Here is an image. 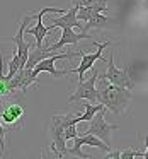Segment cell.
I'll list each match as a JSON object with an SVG mask.
<instances>
[{"label":"cell","instance_id":"6da1fadb","mask_svg":"<svg viewBox=\"0 0 148 159\" xmlns=\"http://www.w3.org/2000/svg\"><path fill=\"white\" fill-rule=\"evenodd\" d=\"M95 89L97 103H100L106 110L112 111V113H123L131 101V89L111 84L104 75H97Z\"/></svg>","mask_w":148,"mask_h":159},{"label":"cell","instance_id":"7a4b0ae2","mask_svg":"<svg viewBox=\"0 0 148 159\" xmlns=\"http://www.w3.org/2000/svg\"><path fill=\"white\" fill-rule=\"evenodd\" d=\"M70 123H80V118L73 113L68 115H53L49 123V137H51V151L56 157L66 156V140L63 137L65 127Z\"/></svg>","mask_w":148,"mask_h":159},{"label":"cell","instance_id":"3957f363","mask_svg":"<svg viewBox=\"0 0 148 159\" xmlns=\"http://www.w3.org/2000/svg\"><path fill=\"white\" fill-rule=\"evenodd\" d=\"M104 115H106V108H100V110L89 120L90 125H89V128L85 130V134L95 135L97 139H100V140L111 149V144H112V142H111V135H112L114 130L119 128V125H109L106 121V118H104Z\"/></svg>","mask_w":148,"mask_h":159},{"label":"cell","instance_id":"277c9868","mask_svg":"<svg viewBox=\"0 0 148 159\" xmlns=\"http://www.w3.org/2000/svg\"><path fill=\"white\" fill-rule=\"evenodd\" d=\"M48 12H53V14H63L65 11H63V9H58V7H43L38 14L32 12L31 16H32V19H36V26L26 28V31H27V34L34 36V46H41L43 43H44V39L48 38V34L53 31L51 26L46 28V26L43 24V17H44V14H48Z\"/></svg>","mask_w":148,"mask_h":159},{"label":"cell","instance_id":"5b68a950","mask_svg":"<svg viewBox=\"0 0 148 159\" xmlns=\"http://www.w3.org/2000/svg\"><path fill=\"white\" fill-rule=\"evenodd\" d=\"M90 77L89 79H83V80H78V86L77 89L73 91V94L70 96L68 99V104L75 103V101H80V99H85V101H90V103H97V89H95V80H97V75H99V70L97 69H90Z\"/></svg>","mask_w":148,"mask_h":159},{"label":"cell","instance_id":"8992f818","mask_svg":"<svg viewBox=\"0 0 148 159\" xmlns=\"http://www.w3.org/2000/svg\"><path fill=\"white\" fill-rule=\"evenodd\" d=\"M94 45H95L99 50H97L95 53H87V52H82V50H78V55L82 57V60H80L78 67H75V69L68 70V74H77V75H78V80H83V79H85L87 70L92 69L94 63H95L97 60H102V62H106V58H102V52L111 45V43H109V41H104V43H97V41H95Z\"/></svg>","mask_w":148,"mask_h":159},{"label":"cell","instance_id":"52a82bcc","mask_svg":"<svg viewBox=\"0 0 148 159\" xmlns=\"http://www.w3.org/2000/svg\"><path fill=\"white\" fill-rule=\"evenodd\" d=\"M78 55V52H68V53H53V55L46 57V58L39 60L38 63H36L34 67L31 69V74L32 77H36L38 79V75L41 72H49L53 77H61V75H66V70H63V72H58V70L55 69V62H58V60H65V58H73V57Z\"/></svg>","mask_w":148,"mask_h":159},{"label":"cell","instance_id":"ba28073f","mask_svg":"<svg viewBox=\"0 0 148 159\" xmlns=\"http://www.w3.org/2000/svg\"><path fill=\"white\" fill-rule=\"evenodd\" d=\"M73 140V147H66V154L73 156V157H82V159H90V156L83 154L82 152V147L83 145H90V147H99L102 149V151H109V147H107L106 144H104L100 139H97L95 135L92 134H85V135H77L75 139H72Z\"/></svg>","mask_w":148,"mask_h":159},{"label":"cell","instance_id":"9c48e42d","mask_svg":"<svg viewBox=\"0 0 148 159\" xmlns=\"http://www.w3.org/2000/svg\"><path fill=\"white\" fill-rule=\"evenodd\" d=\"M106 63H107V70L102 75L106 77L111 84L126 87V89H133L134 82H133V77H131L129 70L128 69H117V67L114 65V57H111L109 60H106Z\"/></svg>","mask_w":148,"mask_h":159},{"label":"cell","instance_id":"30bf717a","mask_svg":"<svg viewBox=\"0 0 148 159\" xmlns=\"http://www.w3.org/2000/svg\"><path fill=\"white\" fill-rule=\"evenodd\" d=\"M77 11H78V2L75 0L73 5L66 12L60 14V17H55L49 21V22H53L51 28L53 29H56V28H80L82 29V22L77 19Z\"/></svg>","mask_w":148,"mask_h":159},{"label":"cell","instance_id":"8fae6325","mask_svg":"<svg viewBox=\"0 0 148 159\" xmlns=\"http://www.w3.org/2000/svg\"><path fill=\"white\" fill-rule=\"evenodd\" d=\"M61 29H63L61 38H60L58 41L55 43V45H49V46H48V48L51 50L53 53H56L58 50H61L63 46H66V45L77 46L80 39L89 38V34H87V33H73V28H61Z\"/></svg>","mask_w":148,"mask_h":159},{"label":"cell","instance_id":"7c38bea8","mask_svg":"<svg viewBox=\"0 0 148 159\" xmlns=\"http://www.w3.org/2000/svg\"><path fill=\"white\" fill-rule=\"evenodd\" d=\"M22 115H24V108L19 103H11L4 108V111H0V123L4 125L5 128L14 127L22 118Z\"/></svg>","mask_w":148,"mask_h":159},{"label":"cell","instance_id":"4fadbf2b","mask_svg":"<svg viewBox=\"0 0 148 159\" xmlns=\"http://www.w3.org/2000/svg\"><path fill=\"white\" fill-rule=\"evenodd\" d=\"M109 22H112V19L106 17L104 14H95V16H92V17L87 21L85 26H82V33H89L90 29H94V28H102V26H107Z\"/></svg>","mask_w":148,"mask_h":159},{"label":"cell","instance_id":"5bb4252c","mask_svg":"<svg viewBox=\"0 0 148 159\" xmlns=\"http://www.w3.org/2000/svg\"><path fill=\"white\" fill-rule=\"evenodd\" d=\"M83 106H85V111H83V115H78L80 121H89L90 118H92L94 115H95L97 111L100 110V108H104L100 103H97V104H95V103H94V104H87V103H85Z\"/></svg>","mask_w":148,"mask_h":159},{"label":"cell","instance_id":"9a60e30c","mask_svg":"<svg viewBox=\"0 0 148 159\" xmlns=\"http://www.w3.org/2000/svg\"><path fill=\"white\" fill-rule=\"evenodd\" d=\"M146 151H133V149H123L119 151V159H133V157H146Z\"/></svg>","mask_w":148,"mask_h":159},{"label":"cell","instance_id":"2e32d148","mask_svg":"<svg viewBox=\"0 0 148 159\" xmlns=\"http://www.w3.org/2000/svg\"><path fill=\"white\" fill-rule=\"evenodd\" d=\"M77 135H78V132H77V123H70L65 127V132H63V137H65V140H72V139H75Z\"/></svg>","mask_w":148,"mask_h":159},{"label":"cell","instance_id":"e0dca14e","mask_svg":"<svg viewBox=\"0 0 148 159\" xmlns=\"http://www.w3.org/2000/svg\"><path fill=\"white\" fill-rule=\"evenodd\" d=\"M5 127L2 123H0V151L4 152L5 151Z\"/></svg>","mask_w":148,"mask_h":159},{"label":"cell","instance_id":"ac0fdd59","mask_svg":"<svg viewBox=\"0 0 148 159\" xmlns=\"http://www.w3.org/2000/svg\"><path fill=\"white\" fill-rule=\"evenodd\" d=\"M119 159V151H107L106 154V159Z\"/></svg>","mask_w":148,"mask_h":159}]
</instances>
